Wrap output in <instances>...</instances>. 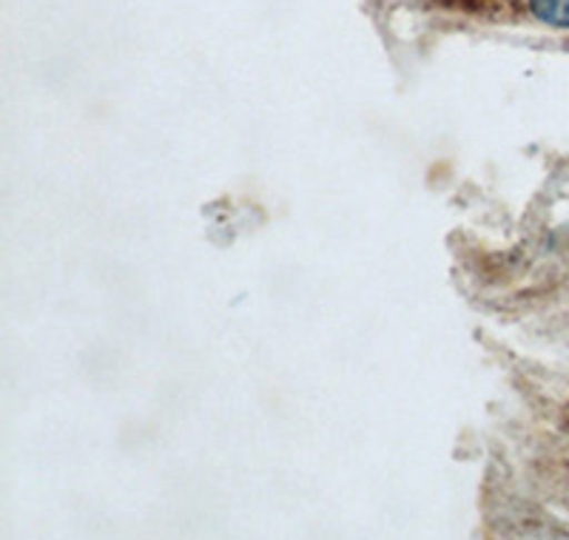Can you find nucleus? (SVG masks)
Segmentation results:
<instances>
[{
	"mask_svg": "<svg viewBox=\"0 0 569 540\" xmlns=\"http://www.w3.org/2000/svg\"><path fill=\"white\" fill-rule=\"evenodd\" d=\"M530 12L547 27L569 29V0H530Z\"/></svg>",
	"mask_w": 569,
	"mask_h": 540,
	"instance_id": "f257e3e1",
	"label": "nucleus"
}]
</instances>
